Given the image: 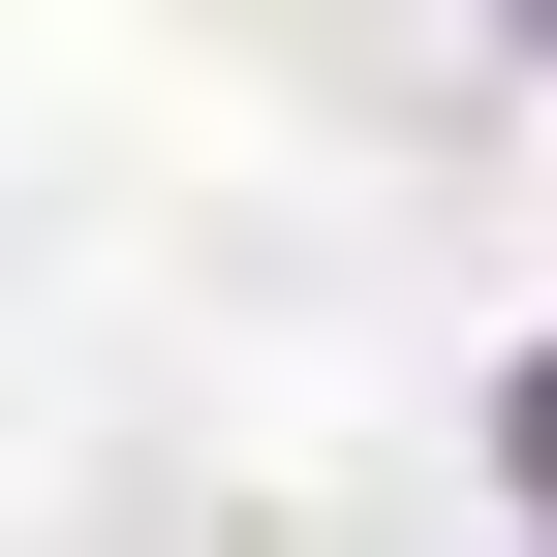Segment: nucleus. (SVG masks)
<instances>
[{
    "instance_id": "1",
    "label": "nucleus",
    "mask_w": 557,
    "mask_h": 557,
    "mask_svg": "<svg viewBox=\"0 0 557 557\" xmlns=\"http://www.w3.org/2000/svg\"><path fill=\"white\" fill-rule=\"evenodd\" d=\"M496 465H527V527H557V341H527V403H496Z\"/></svg>"
},
{
    "instance_id": "2",
    "label": "nucleus",
    "mask_w": 557,
    "mask_h": 557,
    "mask_svg": "<svg viewBox=\"0 0 557 557\" xmlns=\"http://www.w3.org/2000/svg\"><path fill=\"white\" fill-rule=\"evenodd\" d=\"M527 32H557V0H527Z\"/></svg>"
}]
</instances>
